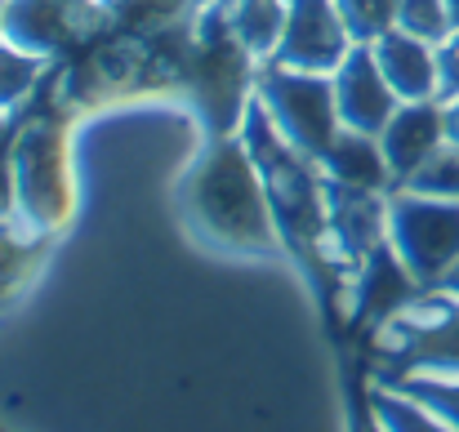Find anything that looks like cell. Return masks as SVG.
I'll return each instance as SVG.
<instances>
[{
  "label": "cell",
  "instance_id": "cell-25",
  "mask_svg": "<svg viewBox=\"0 0 459 432\" xmlns=\"http://www.w3.org/2000/svg\"><path fill=\"white\" fill-rule=\"evenodd\" d=\"M437 99H459V27L437 45Z\"/></svg>",
  "mask_w": 459,
  "mask_h": 432
},
{
  "label": "cell",
  "instance_id": "cell-28",
  "mask_svg": "<svg viewBox=\"0 0 459 432\" xmlns=\"http://www.w3.org/2000/svg\"><path fill=\"white\" fill-rule=\"evenodd\" d=\"M446 143L459 147V99L446 103Z\"/></svg>",
  "mask_w": 459,
  "mask_h": 432
},
{
  "label": "cell",
  "instance_id": "cell-6",
  "mask_svg": "<svg viewBox=\"0 0 459 432\" xmlns=\"http://www.w3.org/2000/svg\"><path fill=\"white\" fill-rule=\"evenodd\" d=\"M255 99L264 103L277 134L312 160H321L343 130L339 103H334V81L325 72H299V67L264 63L259 81H255Z\"/></svg>",
  "mask_w": 459,
  "mask_h": 432
},
{
  "label": "cell",
  "instance_id": "cell-14",
  "mask_svg": "<svg viewBox=\"0 0 459 432\" xmlns=\"http://www.w3.org/2000/svg\"><path fill=\"white\" fill-rule=\"evenodd\" d=\"M370 49H375V63H379V72L388 76V85L402 103L437 99V45L393 27Z\"/></svg>",
  "mask_w": 459,
  "mask_h": 432
},
{
  "label": "cell",
  "instance_id": "cell-27",
  "mask_svg": "<svg viewBox=\"0 0 459 432\" xmlns=\"http://www.w3.org/2000/svg\"><path fill=\"white\" fill-rule=\"evenodd\" d=\"M352 432H384L375 410H370V402H366V384L352 388Z\"/></svg>",
  "mask_w": 459,
  "mask_h": 432
},
{
  "label": "cell",
  "instance_id": "cell-8",
  "mask_svg": "<svg viewBox=\"0 0 459 432\" xmlns=\"http://www.w3.org/2000/svg\"><path fill=\"white\" fill-rule=\"evenodd\" d=\"M108 27L103 0H4V40L63 63Z\"/></svg>",
  "mask_w": 459,
  "mask_h": 432
},
{
  "label": "cell",
  "instance_id": "cell-18",
  "mask_svg": "<svg viewBox=\"0 0 459 432\" xmlns=\"http://www.w3.org/2000/svg\"><path fill=\"white\" fill-rule=\"evenodd\" d=\"M366 402H370V410H375L384 432H455L451 424H442L429 406H420L415 397H406V393H397L388 384H375L370 375H366Z\"/></svg>",
  "mask_w": 459,
  "mask_h": 432
},
{
  "label": "cell",
  "instance_id": "cell-17",
  "mask_svg": "<svg viewBox=\"0 0 459 432\" xmlns=\"http://www.w3.org/2000/svg\"><path fill=\"white\" fill-rule=\"evenodd\" d=\"M49 67L54 63H45V58H36V54L9 45V40H0V117H18L22 112L36 99V90L45 85Z\"/></svg>",
  "mask_w": 459,
  "mask_h": 432
},
{
  "label": "cell",
  "instance_id": "cell-7",
  "mask_svg": "<svg viewBox=\"0 0 459 432\" xmlns=\"http://www.w3.org/2000/svg\"><path fill=\"white\" fill-rule=\"evenodd\" d=\"M388 241L420 286H442L459 264V201L424 196L411 187L388 192Z\"/></svg>",
  "mask_w": 459,
  "mask_h": 432
},
{
  "label": "cell",
  "instance_id": "cell-13",
  "mask_svg": "<svg viewBox=\"0 0 459 432\" xmlns=\"http://www.w3.org/2000/svg\"><path fill=\"white\" fill-rule=\"evenodd\" d=\"M379 143H384V156H388V169H393L397 187H406L411 174L424 169L446 147V103L442 99L402 103L393 112V121L379 130Z\"/></svg>",
  "mask_w": 459,
  "mask_h": 432
},
{
  "label": "cell",
  "instance_id": "cell-16",
  "mask_svg": "<svg viewBox=\"0 0 459 432\" xmlns=\"http://www.w3.org/2000/svg\"><path fill=\"white\" fill-rule=\"evenodd\" d=\"M232 36L246 45L255 63H273L286 31V0H219Z\"/></svg>",
  "mask_w": 459,
  "mask_h": 432
},
{
  "label": "cell",
  "instance_id": "cell-19",
  "mask_svg": "<svg viewBox=\"0 0 459 432\" xmlns=\"http://www.w3.org/2000/svg\"><path fill=\"white\" fill-rule=\"evenodd\" d=\"M205 0H103V13L121 31H165L192 22Z\"/></svg>",
  "mask_w": 459,
  "mask_h": 432
},
{
  "label": "cell",
  "instance_id": "cell-20",
  "mask_svg": "<svg viewBox=\"0 0 459 432\" xmlns=\"http://www.w3.org/2000/svg\"><path fill=\"white\" fill-rule=\"evenodd\" d=\"M45 255H49L45 237H31L18 223H0V303H9L18 289L27 286V277L36 272V264Z\"/></svg>",
  "mask_w": 459,
  "mask_h": 432
},
{
  "label": "cell",
  "instance_id": "cell-21",
  "mask_svg": "<svg viewBox=\"0 0 459 432\" xmlns=\"http://www.w3.org/2000/svg\"><path fill=\"white\" fill-rule=\"evenodd\" d=\"M388 384L406 397H415L420 406H429L442 424H451L459 432V379H433V375H402V379H375Z\"/></svg>",
  "mask_w": 459,
  "mask_h": 432
},
{
  "label": "cell",
  "instance_id": "cell-22",
  "mask_svg": "<svg viewBox=\"0 0 459 432\" xmlns=\"http://www.w3.org/2000/svg\"><path fill=\"white\" fill-rule=\"evenodd\" d=\"M339 4V18L348 27V36L357 45H375L384 31L397 27V4L402 0H334Z\"/></svg>",
  "mask_w": 459,
  "mask_h": 432
},
{
  "label": "cell",
  "instance_id": "cell-30",
  "mask_svg": "<svg viewBox=\"0 0 459 432\" xmlns=\"http://www.w3.org/2000/svg\"><path fill=\"white\" fill-rule=\"evenodd\" d=\"M451 4V18H455V27H459V0H446Z\"/></svg>",
  "mask_w": 459,
  "mask_h": 432
},
{
  "label": "cell",
  "instance_id": "cell-10",
  "mask_svg": "<svg viewBox=\"0 0 459 432\" xmlns=\"http://www.w3.org/2000/svg\"><path fill=\"white\" fill-rule=\"evenodd\" d=\"M424 294L420 286V277L402 264V255L393 250V241H384V246H375L361 264H357V272L343 281V316H348V325L352 330H379L388 316H397L406 303H415Z\"/></svg>",
  "mask_w": 459,
  "mask_h": 432
},
{
  "label": "cell",
  "instance_id": "cell-32",
  "mask_svg": "<svg viewBox=\"0 0 459 432\" xmlns=\"http://www.w3.org/2000/svg\"><path fill=\"white\" fill-rule=\"evenodd\" d=\"M4 130H9V117H0V134H4Z\"/></svg>",
  "mask_w": 459,
  "mask_h": 432
},
{
  "label": "cell",
  "instance_id": "cell-5",
  "mask_svg": "<svg viewBox=\"0 0 459 432\" xmlns=\"http://www.w3.org/2000/svg\"><path fill=\"white\" fill-rule=\"evenodd\" d=\"M370 379H459V294L429 286L370 334Z\"/></svg>",
  "mask_w": 459,
  "mask_h": 432
},
{
  "label": "cell",
  "instance_id": "cell-4",
  "mask_svg": "<svg viewBox=\"0 0 459 432\" xmlns=\"http://www.w3.org/2000/svg\"><path fill=\"white\" fill-rule=\"evenodd\" d=\"M9 165L18 183V228L54 241L76 214V174L58 117H9Z\"/></svg>",
  "mask_w": 459,
  "mask_h": 432
},
{
  "label": "cell",
  "instance_id": "cell-2",
  "mask_svg": "<svg viewBox=\"0 0 459 432\" xmlns=\"http://www.w3.org/2000/svg\"><path fill=\"white\" fill-rule=\"evenodd\" d=\"M237 134H241V143L250 147V156L259 165V178H264V192H268V205H273V219H277L286 255L295 264H304L312 272V281L330 277V268H325L330 210H325V174H321V165L312 156H304V151H295L277 134V125L268 121L259 99H250Z\"/></svg>",
  "mask_w": 459,
  "mask_h": 432
},
{
  "label": "cell",
  "instance_id": "cell-26",
  "mask_svg": "<svg viewBox=\"0 0 459 432\" xmlns=\"http://www.w3.org/2000/svg\"><path fill=\"white\" fill-rule=\"evenodd\" d=\"M0 223H18V183L9 165V130L0 134Z\"/></svg>",
  "mask_w": 459,
  "mask_h": 432
},
{
  "label": "cell",
  "instance_id": "cell-24",
  "mask_svg": "<svg viewBox=\"0 0 459 432\" xmlns=\"http://www.w3.org/2000/svg\"><path fill=\"white\" fill-rule=\"evenodd\" d=\"M411 192H424V196H442V201H459V147H442L424 169L411 174L406 183Z\"/></svg>",
  "mask_w": 459,
  "mask_h": 432
},
{
  "label": "cell",
  "instance_id": "cell-15",
  "mask_svg": "<svg viewBox=\"0 0 459 432\" xmlns=\"http://www.w3.org/2000/svg\"><path fill=\"white\" fill-rule=\"evenodd\" d=\"M321 174L339 187H361V192H393L397 178L388 169V156L379 134H361V130H339V139L330 151L316 160Z\"/></svg>",
  "mask_w": 459,
  "mask_h": 432
},
{
  "label": "cell",
  "instance_id": "cell-12",
  "mask_svg": "<svg viewBox=\"0 0 459 432\" xmlns=\"http://www.w3.org/2000/svg\"><path fill=\"white\" fill-rule=\"evenodd\" d=\"M330 81H334V103H339L343 130L379 134V130L393 121V112L402 108V99L393 94L388 76L379 72L370 45H352L348 58L330 72Z\"/></svg>",
  "mask_w": 459,
  "mask_h": 432
},
{
  "label": "cell",
  "instance_id": "cell-3",
  "mask_svg": "<svg viewBox=\"0 0 459 432\" xmlns=\"http://www.w3.org/2000/svg\"><path fill=\"white\" fill-rule=\"evenodd\" d=\"M259 67L264 63H255L246 54V45L232 36L223 4L205 0L196 13V40H192V58L183 72V94H187L205 139H223V134L241 130V117L255 99Z\"/></svg>",
  "mask_w": 459,
  "mask_h": 432
},
{
  "label": "cell",
  "instance_id": "cell-23",
  "mask_svg": "<svg viewBox=\"0 0 459 432\" xmlns=\"http://www.w3.org/2000/svg\"><path fill=\"white\" fill-rule=\"evenodd\" d=\"M397 27L429 40V45H442L455 31V18H451L446 0H402L397 4Z\"/></svg>",
  "mask_w": 459,
  "mask_h": 432
},
{
  "label": "cell",
  "instance_id": "cell-1",
  "mask_svg": "<svg viewBox=\"0 0 459 432\" xmlns=\"http://www.w3.org/2000/svg\"><path fill=\"white\" fill-rule=\"evenodd\" d=\"M178 210L187 228L223 255H246V259L286 255L259 165L250 147L241 143V134L205 143V151L192 160V169L178 183Z\"/></svg>",
  "mask_w": 459,
  "mask_h": 432
},
{
  "label": "cell",
  "instance_id": "cell-31",
  "mask_svg": "<svg viewBox=\"0 0 459 432\" xmlns=\"http://www.w3.org/2000/svg\"><path fill=\"white\" fill-rule=\"evenodd\" d=\"M0 40H4V0H0Z\"/></svg>",
  "mask_w": 459,
  "mask_h": 432
},
{
  "label": "cell",
  "instance_id": "cell-29",
  "mask_svg": "<svg viewBox=\"0 0 459 432\" xmlns=\"http://www.w3.org/2000/svg\"><path fill=\"white\" fill-rule=\"evenodd\" d=\"M442 289H451V294H459V264L451 268V272H446V277H442Z\"/></svg>",
  "mask_w": 459,
  "mask_h": 432
},
{
  "label": "cell",
  "instance_id": "cell-9",
  "mask_svg": "<svg viewBox=\"0 0 459 432\" xmlns=\"http://www.w3.org/2000/svg\"><path fill=\"white\" fill-rule=\"evenodd\" d=\"M325 268L339 277V286L357 272V264L388 241V192H361L339 187L325 178Z\"/></svg>",
  "mask_w": 459,
  "mask_h": 432
},
{
  "label": "cell",
  "instance_id": "cell-11",
  "mask_svg": "<svg viewBox=\"0 0 459 432\" xmlns=\"http://www.w3.org/2000/svg\"><path fill=\"white\" fill-rule=\"evenodd\" d=\"M352 45L357 40L348 36L334 0H286V31H281V45H277L273 63L330 76L348 58Z\"/></svg>",
  "mask_w": 459,
  "mask_h": 432
}]
</instances>
